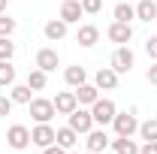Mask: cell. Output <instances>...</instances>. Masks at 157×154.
I'll list each match as a JSON object with an SVG mask.
<instances>
[{"mask_svg": "<svg viewBox=\"0 0 157 154\" xmlns=\"http://www.w3.org/2000/svg\"><path fill=\"white\" fill-rule=\"evenodd\" d=\"M27 109H30V118H33L36 124H48L52 118L58 115V112H55V100H45V97H33V100L27 103Z\"/></svg>", "mask_w": 157, "mask_h": 154, "instance_id": "cell-1", "label": "cell"}, {"mask_svg": "<svg viewBox=\"0 0 157 154\" xmlns=\"http://www.w3.org/2000/svg\"><path fill=\"white\" fill-rule=\"evenodd\" d=\"M133 64H136V55L130 52V45H118L115 52H112V60H109V67L115 70L118 76L130 73V70H133Z\"/></svg>", "mask_w": 157, "mask_h": 154, "instance_id": "cell-2", "label": "cell"}, {"mask_svg": "<svg viewBox=\"0 0 157 154\" xmlns=\"http://www.w3.org/2000/svg\"><path fill=\"white\" fill-rule=\"evenodd\" d=\"M91 115H94V124H100V127H106V124H112V118L118 115V109H115V103H112V100L100 97L97 103L91 106Z\"/></svg>", "mask_w": 157, "mask_h": 154, "instance_id": "cell-3", "label": "cell"}, {"mask_svg": "<svg viewBox=\"0 0 157 154\" xmlns=\"http://www.w3.org/2000/svg\"><path fill=\"white\" fill-rule=\"evenodd\" d=\"M67 118H70V127H73L78 136L88 133V130H94V115H91V109H82V106H76V109H73Z\"/></svg>", "mask_w": 157, "mask_h": 154, "instance_id": "cell-4", "label": "cell"}, {"mask_svg": "<svg viewBox=\"0 0 157 154\" xmlns=\"http://www.w3.org/2000/svg\"><path fill=\"white\" fill-rule=\"evenodd\" d=\"M112 127H115V136H133L139 130L136 112H118V115L112 118Z\"/></svg>", "mask_w": 157, "mask_h": 154, "instance_id": "cell-5", "label": "cell"}, {"mask_svg": "<svg viewBox=\"0 0 157 154\" xmlns=\"http://www.w3.org/2000/svg\"><path fill=\"white\" fill-rule=\"evenodd\" d=\"M6 142H9V148L24 151V148L30 145V130H27L24 124H12V127L6 130Z\"/></svg>", "mask_w": 157, "mask_h": 154, "instance_id": "cell-6", "label": "cell"}, {"mask_svg": "<svg viewBox=\"0 0 157 154\" xmlns=\"http://www.w3.org/2000/svg\"><path fill=\"white\" fill-rule=\"evenodd\" d=\"M106 37L112 39V42H118V45H127V42L133 39V27L124 24V21H112L109 30H106Z\"/></svg>", "mask_w": 157, "mask_h": 154, "instance_id": "cell-7", "label": "cell"}, {"mask_svg": "<svg viewBox=\"0 0 157 154\" xmlns=\"http://www.w3.org/2000/svg\"><path fill=\"white\" fill-rule=\"evenodd\" d=\"M30 142L39 145V148L55 145V127H52V124H36V127L30 130Z\"/></svg>", "mask_w": 157, "mask_h": 154, "instance_id": "cell-8", "label": "cell"}, {"mask_svg": "<svg viewBox=\"0 0 157 154\" xmlns=\"http://www.w3.org/2000/svg\"><path fill=\"white\" fill-rule=\"evenodd\" d=\"M76 42L82 45V48H94V45L100 42V30H97V24H78Z\"/></svg>", "mask_w": 157, "mask_h": 154, "instance_id": "cell-9", "label": "cell"}, {"mask_svg": "<svg viewBox=\"0 0 157 154\" xmlns=\"http://www.w3.org/2000/svg\"><path fill=\"white\" fill-rule=\"evenodd\" d=\"M94 85H97L100 91H115L118 88V73L112 67H100L97 76H94Z\"/></svg>", "mask_w": 157, "mask_h": 154, "instance_id": "cell-10", "label": "cell"}, {"mask_svg": "<svg viewBox=\"0 0 157 154\" xmlns=\"http://www.w3.org/2000/svg\"><path fill=\"white\" fill-rule=\"evenodd\" d=\"M82 15H85L82 0H63V3H60V18L67 21V24H78Z\"/></svg>", "mask_w": 157, "mask_h": 154, "instance_id": "cell-11", "label": "cell"}, {"mask_svg": "<svg viewBox=\"0 0 157 154\" xmlns=\"http://www.w3.org/2000/svg\"><path fill=\"white\" fill-rule=\"evenodd\" d=\"M88 139H85V145H88V151H94V154H100V151H106L109 148V136H106V130L100 127V130H88Z\"/></svg>", "mask_w": 157, "mask_h": 154, "instance_id": "cell-12", "label": "cell"}, {"mask_svg": "<svg viewBox=\"0 0 157 154\" xmlns=\"http://www.w3.org/2000/svg\"><path fill=\"white\" fill-rule=\"evenodd\" d=\"M76 106H78L76 91H60V94L55 97V112H58V115H70Z\"/></svg>", "mask_w": 157, "mask_h": 154, "instance_id": "cell-13", "label": "cell"}, {"mask_svg": "<svg viewBox=\"0 0 157 154\" xmlns=\"http://www.w3.org/2000/svg\"><path fill=\"white\" fill-rule=\"evenodd\" d=\"M76 100H78V106H94V103L100 100V88L85 82V85H78V88H76Z\"/></svg>", "mask_w": 157, "mask_h": 154, "instance_id": "cell-14", "label": "cell"}, {"mask_svg": "<svg viewBox=\"0 0 157 154\" xmlns=\"http://www.w3.org/2000/svg\"><path fill=\"white\" fill-rule=\"evenodd\" d=\"M58 64H60V58H58V52H55V48H39V52H36V67H39V70L52 73Z\"/></svg>", "mask_w": 157, "mask_h": 154, "instance_id": "cell-15", "label": "cell"}, {"mask_svg": "<svg viewBox=\"0 0 157 154\" xmlns=\"http://www.w3.org/2000/svg\"><path fill=\"white\" fill-rule=\"evenodd\" d=\"M63 82H67L70 88H78V85H85V82H88V70H85V67H78V64H73V67H67V70H63Z\"/></svg>", "mask_w": 157, "mask_h": 154, "instance_id": "cell-16", "label": "cell"}, {"mask_svg": "<svg viewBox=\"0 0 157 154\" xmlns=\"http://www.w3.org/2000/svg\"><path fill=\"white\" fill-rule=\"evenodd\" d=\"M30 94H33V88H30L27 82H24V85H12V88H9V100H12V103H18V106H27V103L33 100Z\"/></svg>", "mask_w": 157, "mask_h": 154, "instance_id": "cell-17", "label": "cell"}, {"mask_svg": "<svg viewBox=\"0 0 157 154\" xmlns=\"http://www.w3.org/2000/svg\"><path fill=\"white\" fill-rule=\"evenodd\" d=\"M55 142H58L60 148H73V145L78 142V133L70 127V124H67V127H58V130H55Z\"/></svg>", "mask_w": 157, "mask_h": 154, "instance_id": "cell-18", "label": "cell"}, {"mask_svg": "<svg viewBox=\"0 0 157 154\" xmlns=\"http://www.w3.org/2000/svg\"><path fill=\"white\" fill-rule=\"evenodd\" d=\"M136 18L139 21H154L157 18V3L154 0H139L136 3Z\"/></svg>", "mask_w": 157, "mask_h": 154, "instance_id": "cell-19", "label": "cell"}, {"mask_svg": "<svg viewBox=\"0 0 157 154\" xmlns=\"http://www.w3.org/2000/svg\"><path fill=\"white\" fill-rule=\"evenodd\" d=\"M67 27H70V24H67L63 18H55V21L45 24V37L52 39V42H55V39H63L67 37Z\"/></svg>", "mask_w": 157, "mask_h": 154, "instance_id": "cell-20", "label": "cell"}, {"mask_svg": "<svg viewBox=\"0 0 157 154\" xmlns=\"http://www.w3.org/2000/svg\"><path fill=\"white\" fill-rule=\"evenodd\" d=\"M112 148H115V154H139V145L130 136H118L115 142H112Z\"/></svg>", "mask_w": 157, "mask_h": 154, "instance_id": "cell-21", "label": "cell"}, {"mask_svg": "<svg viewBox=\"0 0 157 154\" xmlns=\"http://www.w3.org/2000/svg\"><path fill=\"white\" fill-rule=\"evenodd\" d=\"M112 15H115V21H124V24H130V21L136 18V6H130V3H118L115 9H112Z\"/></svg>", "mask_w": 157, "mask_h": 154, "instance_id": "cell-22", "label": "cell"}, {"mask_svg": "<svg viewBox=\"0 0 157 154\" xmlns=\"http://www.w3.org/2000/svg\"><path fill=\"white\" fill-rule=\"evenodd\" d=\"M27 85H30V88H33V91H42V88H45V85H48V73H45V70H30V73H27Z\"/></svg>", "mask_w": 157, "mask_h": 154, "instance_id": "cell-23", "label": "cell"}, {"mask_svg": "<svg viewBox=\"0 0 157 154\" xmlns=\"http://www.w3.org/2000/svg\"><path fill=\"white\" fill-rule=\"evenodd\" d=\"M15 85V67L9 60H0V88H12Z\"/></svg>", "mask_w": 157, "mask_h": 154, "instance_id": "cell-24", "label": "cell"}, {"mask_svg": "<svg viewBox=\"0 0 157 154\" xmlns=\"http://www.w3.org/2000/svg\"><path fill=\"white\" fill-rule=\"evenodd\" d=\"M139 136H142L145 142L157 139V118H148V121H142V124H139Z\"/></svg>", "mask_w": 157, "mask_h": 154, "instance_id": "cell-25", "label": "cell"}, {"mask_svg": "<svg viewBox=\"0 0 157 154\" xmlns=\"http://www.w3.org/2000/svg\"><path fill=\"white\" fill-rule=\"evenodd\" d=\"M15 55V42H9V37H0V60H12Z\"/></svg>", "mask_w": 157, "mask_h": 154, "instance_id": "cell-26", "label": "cell"}, {"mask_svg": "<svg viewBox=\"0 0 157 154\" xmlns=\"http://www.w3.org/2000/svg\"><path fill=\"white\" fill-rule=\"evenodd\" d=\"M15 33V18H9L6 12L0 15V37H12Z\"/></svg>", "mask_w": 157, "mask_h": 154, "instance_id": "cell-27", "label": "cell"}, {"mask_svg": "<svg viewBox=\"0 0 157 154\" xmlns=\"http://www.w3.org/2000/svg\"><path fill=\"white\" fill-rule=\"evenodd\" d=\"M82 9H85V15H97L103 9V0H82Z\"/></svg>", "mask_w": 157, "mask_h": 154, "instance_id": "cell-28", "label": "cell"}, {"mask_svg": "<svg viewBox=\"0 0 157 154\" xmlns=\"http://www.w3.org/2000/svg\"><path fill=\"white\" fill-rule=\"evenodd\" d=\"M145 52H148V58L157 60V37H148V39H145Z\"/></svg>", "mask_w": 157, "mask_h": 154, "instance_id": "cell-29", "label": "cell"}, {"mask_svg": "<svg viewBox=\"0 0 157 154\" xmlns=\"http://www.w3.org/2000/svg\"><path fill=\"white\" fill-rule=\"evenodd\" d=\"M9 112H12V100H9V97H3V94H0V118H6V115H9Z\"/></svg>", "mask_w": 157, "mask_h": 154, "instance_id": "cell-30", "label": "cell"}, {"mask_svg": "<svg viewBox=\"0 0 157 154\" xmlns=\"http://www.w3.org/2000/svg\"><path fill=\"white\" fill-rule=\"evenodd\" d=\"M139 154H157V139H151V142H142V145H139Z\"/></svg>", "mask_w": 157, "mask_h": 154, "instance_id": "cell-31", "label": "cell"}, {"mask_svg": "<svg viewBox=\"0 0 157 154\" xmlns=\"http://www.w3.org/2000/svg\"><path fill=\"white\" fill-rule=\"evenodd\" d=\"M42 154H67V148H60L58 142H55V145H48V148H42Z\"/></svg>", "mask_w": 157, "mask_h": 154, "instance_id": "cell-32", "label": "cell"}, {"mask_svg": "<svg viewBox=\"0 0 157 154\" xmlns=\"http://www.w3.org/2000/svg\"><path fill=\"white\" fill-rule=\"evenodd\" d=\"M145 79H148L151 85H157V60L151 64V67H148V76H145Z\"/></svg>", "mask_w": 157, "mask_h": 154, "instance_id": "cell-33", "label": "cell"}, {"mask_svg": "<svg viewBox=\"0 0 157 154\" xmlns=\"http://www.w3.org/2000/svg\"><path fill=\"white\" fill-rule=\"evenodd\" d=\"M6 3H9V0H0V15L6 12Z\"/></svg>", "mask_w": 157, "mask_h": 154, "instance_id": "cell-34", "label": "cell"}, {"mask_svg": "<svg viewBox=\"0 0 157 154\" xmlns=\"http://www.w3.org/2000/svg\"><path fill=\"white\" fill-rule=\"evenodd\" d=\"M85 154H94V151H85Z\"/></svg>", "mask_w": 157, "mask_h": 154, "instance_id": "cell-35", "label": "cell"}]
</instances>
